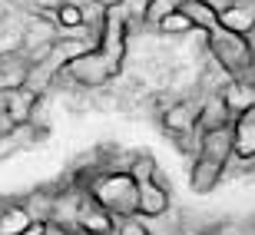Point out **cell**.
Masks as SVG:
<instances>
[{
	"instance_id": "1",
	"label": "cell",
	"mask_w": 255,
	"mask_h": 235,
	"mask_svg": "<svg viewBox=\"0 0 255 235\" xmlns=\"http://www.w3.org/2000/svg\"><path fill=\"white\" fill-rule=\"evenodd\" d=\"M83 192L96 199L110 216H136V179L126 169H90L80 176Z\"/></svg>"
},
{
	"instance_id": "2",
	"label": "cell",
	"mask_w": 255,
	"mask_h": 235,
	"mask_svg": "<svg viewBox=\"0 0 255 235\" xmlns=\"http://www.w3.org/2000/svg\"><path fill=\"white\" fill-rule=\"evenodd\" d=\"M206 43H209V53H212L216 66L226 76H246L252 70L255 53H252L249 37L232 33L226 27H212V30H206Z\"/></svg>"
},
{
	"instance_id": "3",
	"label": "cell",
	"mask_w": 255,
	"mask_h": 235,
	"mask_svg": "<svg viewBox=\"0 0 255 235\" xmlns=\"http://www.w3.org/2000/svg\"><path fill=\"white\" fill-rule=\"evenodd\" d=\"M169 189L159 179H146L136 182V216L139 219H162L169 212Z\"/></svg>"
},
{
	"instance_id": "4",
	"label": "cell",
	"mask_w": 255,
	"mask_h": 235,
	"mask_svg": "<svg viewBox=\"0 0 255 235\" xmlns=\"http://www.w3.org/2000/svg\"><path fill=\"white\" fill-rule=\"evenodd\" d=\"M196 119H199V103H192V100H179L172 106H162V113H159L162 129L169 132L172 139L196 132Z\"/></svg>"
},
{
	"instance_id": "5",
	"label": "cell",
	"mask_w": 255,
	"mask_h": 235,
	"mask_svg": "<svg viewBox=\"0 0 255 235\" xmlns=\"http://www.w3.org/2000/svg\"><path fill=\"white\" fill-rule=\"evenodd\" d=\"M216 20H219V27L249 37L255 27V3H249V0H229V3L216 7Z\"/></svg>"
},
{
	"instance_id": "6",
	"label": "cell",
	"mask_w": 255,
	"mask_h": 235,
	"mask_svg": "<svg viewBox=\"0 0 255 235\" xmlns=\"http://www.w3.org/2000/svg\"><path fill=\"white\" fill-rule=\"evenodd\" d=\"M232 156L242 162L255 159V106L242 110L232 119Z\"/></svg>"
},
{
	"instance_id": "7",
	"label": "cell",
	"mask_w": 255,
	"mask_h": 235,
	"mask_svg": "<svg viewBox=\"0 0 255 235\" xmlns=\"http://www.w3.org/2000/svg\"><path fill=\"white\" fill-rule=\"evenodd\" d=\"M80 229H86V232H93V235H113L116 232V216H110L96 199H90L83 192V202H80V212H76L73 219Z\"/></svg>"
},
{
	"instance_id": "8",
	"label": "cell",
	"mask_w": 255,
	"mask_h": 235,
	"mask_svg": "<svg viewBox=\"0 0 255 235\" xmlns=\"http://www.w3.org/2000/svg\"><path fill=\"white\" fill-rule=\"evenodd\" d=\"M226 176V166H219V162L206 159V156H192V169H189V186L196 196H209V192H216V186L222 182Z\"/></svg>"
},
{
	"instance_id": "9",
	"label": "cell",
	"mask_w": 255,
	"mask_h": 235,
	"mask_svg": "<svg viewBox=\"0 0 255 235\" xmlns=\"http://www.w3.org/2000/svg\"><path fill=\"white\" fill-rule=\"evenodd\" d=\"M199 156L219 162V166H229L232 162V126H222V129H209L199 136Z\"/></svg>"
},
{
	"instance_id": "10",
	"label": "cell",
	"mask_w": 255,
	"mask_h": 235,
	"mask_svg": "<svg viewBox=\"0 0 255 235\" xmlns=\"http://www.w3.org/2000/svg\"><path fill=\"white\" fill-rule=\"evenodd\" d=\"M232 110H229L226 103H222V96L212 93L209 100H202L199 103V119H196V132L202 136V132L209 129H222V126H232Z\"/></svg>"
},
{
	"instance_id": "11",
	"label": "cell",
	"mask_w": 255,
	"mask_h": 235,
	"mask_svg": "<svg viewBox=\"0 0 255 235\" xmlns=\"http://www.w3.org/2000/svg\"><path fill=\"white\" fill-rule=\"evenodd\" d=\"M37 106H40V96L30 93L27 86H10L7 90V116L13 126H30Z\"/></svg>"
},
{
	"instance_id": "12",
	"label": "cell",
	"mask_w": 255,
	"mask_h": 235,
	"mask_svg": "<svg viewBox=\"0 0 255 235\" xmlns=\"http://www.w3.org/2000/svg\"><path fill=\"white\" fill-rule=\"evenodd\" d=\"M219 96L232 110V116H239L242 110L255 106V83L246 80V76H229L226 83H222V90H219Z\"/></svg>"
},
{
	"instance_id": "13",
	"label": "cell",
	"mask_w": 255,
	"mask_h": 235,
	"mask_svg": "<svg viewBox=\"0 0 255 235\" xmlns=\"http://www.w3.org/2000/svg\"><path fill=\"white\" fill-rule=\"evenodd\" d=\"M179 10L192 20V27L202 30V33H206V30H212V27H219L216 3H212V0H179Z\"/></svg>"
},
{
	"instance_id": "14",
	"label": "cell",
	"mask_w": 255,
	"mask_h": 235,
	"mask_svg": "<svg viewBox=\"0 0 255 235\" xmlns=\"http://www.w3.org/2000/svg\"><path fill=\"white\" fill-rule=\"evenodd\" d=\"M20 206L33 222H53V189H33Z\"/></svg>"
},
{
	"instance_id": "15",
	"label": "cell",
	"mask_w": 255,
	"mask_h": 235,
	"mask_svg": "<svg viewBox=\"0 0 255 235\" xmlns=\"http://www.w3.org/2000/svg\"><path fill=\"white\" fill-rule=\"evenodd\" d=\"M50 17H53L57 30H60V33H66V37H70V33H76V30H80V27L86 23V13H83V7H80V3H73V0H66V3H60V7L53 10Z\"/></svg>"
},
{
	"instance_id": "16",
	"label": "cell",
	"mask_w": 255,
	"mask_h": 235,
	"mask_svg": "<svg viewBox=\"0 0 255 235\" xmlns=\"http://www.w3.org/2000/svg\"><path fill=\"white\" fill-rule=\"evenodd\" d=\"M30 222L33 219L27 216V209L20 206V202H10V206L0 209V235H20Z\"/></svg>"
},
{
	"instance_id": "17",
	"label": "cell",
	"mask_w": 255,
	"mask_h": 235,
	"mask_svg": "<svg viewBox=\"0 0 255 235\" xmlns=\"http://www.w3.org/2000/svg\"><path fill=\"white\" fill-rule=\"evenodd\" d=\"M126 172H129L136 182H146V179H156V176H159L152 152H132V159H129V166H126Z\"/></svg>"
},
{
	"instance_id": "18",
	"label": "cell",
	"mask_w": 255,
	"mask_h": 235,
	"mask_svg": "<svg viewBox=\"0 0 255 235\" xmlns=\"http://www.w3.org/2000/svg\"><path fill=\"white\" fill-rule=\"evenodd\" d=\"M156 30H159V33H166V37H182V33H189V30H196V27H192V20L186 17L179 7H176L172 13H166V17L156 23Z\"/></svg>"
},
{
	"instance_id": "19",
	"label": "cell",
	"mask_w": 255,
	"mask_h": 235,
	"mask_svg": "<svg viewBox=\"0 0 255 235\" xmlns=\"http://www.w3.org/2000/svg\"><path fill=\"white\" fill-rule=\"evenodd\" d=\"M179 7V0H149L146 3V10H142V20L149 23V27H156L166 13H172V10Z\"/></svg>"
},
{
	"instance_id": "20",
	"label": "cell",
	"mask_w": 255,
	"mask_h": 235,
	"mask_svg": "<svg viewBox=\"0 0 255 235\" xmlns=\"http://www.w3.org/2000/svg\"><path fill=\"white\" fill-rule=\"evenodd\" d=\"M113 235H152V232H149V226H146V219L123 216V219H116V232Z\"/></svg>"
},
{
	"instance_id": "21",
	"label": "cell",
	"mask_w": 255,
	"mask_h": 235,
	"mask_svg": "<svg viewBox=\"0 0 255 235\" xmlns=\"http://www.w3.org/2000/svg\"><path fill=\"white\" fill-rule=\"evenodd\" d=\"M216 235H252L249 232V226H242V222H226V226H219Z\"/></svg>"
},
{
	"instance_id": "22",
	"label": "cell",
	"mask_w": 255,
	"mask_h": 235,
	"mask_svg": "<svg viewBox=\"0 0 255 235\" xmlns=\"http://www.w3.org/2000/svg\"><path fill=\"white\" fill-rule=\"evenodd\" d=\"M40 235H70V226H63V222H43V232Z\"/></svg>"
},
{
	"instance_id": "23",
	"label": "cell",
	"mask_w": 255,
	"mask_h": 235,
	"mask_svg": "<svg viewBox=\"0 0 255 235\" xmlns=\"http://www.w3.org/2000/svg\"><path fill=\"white\" fill-rule=\"evenodd\" d=\"M60 3H66V0H33V7H37L40 13H53Z\"/></svg>"
},
{
	"instance_id": "24",
	"label": "cell",
	"mask_w": 255,
	"mask_h": 235,
	"mask_svg": "<svg viewBox=\"0 0 255 235\" xmlns=\"http://www.w3.org/2000/svg\"><path fill=\"white\" fill-rule=\"evenodd\" d=\"M40 232H43V222H30V226L23 229L20 235H40Z\"/></svg>"
},
{
	"instance_id": "25",
	"label": "cell",
	"mask_w": 255,
	"mask_h": 235,
	"mask_svg": "<svg viewBox=\"0 0 255 235\" xmlns=\"http://www.w3.org/2000/svg\"><path fill=\"white\" fill-rule=\"evenodd\" d=\"M179 235H209V232H202V229H182Z\"/></svg>"
},
{
	"instance_id": "26",
	"label": "cell",
	"mask_w": 255,
	"mask_h": 235,
	"mask_svg": "<svg viewBox=\"0 0 255 235\" xmlns=\"http://www.w3.org/2000/svg\"><path fill=\"white\" fill-rule=\"evenodd\" d=\"M70 235H93V232H86V229H80V226H76V229H70Z\"/></svg>"
},
{
	"instance_id": "27",
	"label": "cell",
	"mask_w": 255,
	"mask_h": 235,
	"mask_svg": "<svg viewBox=\"0 0 255 235\" xmlns=\"http://www.w3.org/2000/svg\"><path fill=\"white\" fill-rule=\"evenodd\" d=\"M10 3H13V0H0V13H3V7H10Z\"/></svg>"
}]
</instances>
